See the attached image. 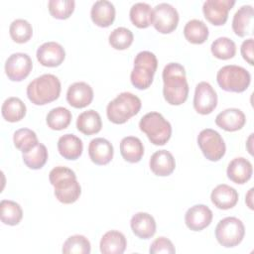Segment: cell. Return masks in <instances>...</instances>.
I'll return each mask as SVG.
<instances>
[{
  "mask_svg": "<svg viewBox=\"0 0 254 254\" xmlns=\"http://www.w3.org/2000/svg\"><path fill=\"white\" fill-rule=\"evenodd\" d=\"M163 94L171 105H181L189 95V83L186 77V69L179 63H170L163 69Z\"/></svg>",
  "mask_w": 254,
  "mask_h": 254,
  "instance_id": "1",
  "label": "cell"
},
{
  "mask_svg": "<svg viewBox=\"0 0 254 254\" xmlns=\"http://www.w3.org/2000/svg\"><path fill=\"white\" fill-rule=\"evenodd\" d=\"M49 180L55 188V196L60 202L70 204L79 198L81 188L71 169L58 166L50 172Z\"/></svg>",
  "mask_w": 254,
  "mask_h": 254,
  "instance_id": "2",
  "label": "cell"
},
{
  "mask_svg": "<svg viewBox=\"0 0 254 254\" xmlns=\"http://www.w3.org/2000/svg\"><path fill=\"white\" fill-rule=\"evenodd\" d=\"M60 79L51 73L34 78L27 86V96L35 105H45L55 101L61 94Z\"/></svg>",
  "mask_w": 254,
  "mask_h": 254,
  "instance_id": "3",
  "label": "cell"
},
{
  "mask_svg": "<svg viewBox=\"0 0 254 254\" xmlns=\"http://www.w3.org/2000/svg\"><path fill=\"white\" fill-rule=\"evenodd\" d=\"M142 106L141 99L131 92H121L106 107V115L114 124H123L138 114Z\"/></svg>",
  "mask_w": 254,
  "mask_h": 254,
  "instance_id": "4",
  "label": "cell"
},
{
  "mask_svg": "<svg viewBox=\"0 0 254 254\" xmlns=\"http://www.w3.org/2000/svg\"><path fill=\"white\" fill-rule=\"evenodd\" d=\"M158 61L156 56L149 51H142L134 59V67L130 74L133 86L138 89H147L153 82L157 70Z\"/></svg>",
  "mask_w": 254,
  "mask_h": 254,
  "instance_id": "5",
  "label": "cell"
},
{
  "mask_svg": "<svg viewBox=\"0 0 254 254\" xmlns=\"http://www.w3.org/2000/svg\"><path fill=\"white\" fill-rule=\"evenodd\" d=\"M139 128L147 135L150 142L157 146L165 145L172 135L170 122L161 113L155 111L149 112L141 118Z\"/></svg>",
  "mask_w": 254,
  "mask_h": 254,
  "instance_id": "6",
  "label": "cell"
},
{
  "mask_svg": "<svg viewBox=\"0 0 254 254\" xmlns=\"http://www.w3.org/2000/svg\"><path fill=\"white\" fill-rule=\"evenodd\" d=\"M216 80L221 89L229 92L245 91L251 81L249 71L239 65L228 64L222 66L216 74Z\"/></svg>",
  "mask_w": 254,
  "mask_h": 254,
  "instance_id": "7",
  "label": "cell"
},
{
  "mask_svg": "<svg viewBox=\"0 0 254 254\" xmlns=\"http://www.w3.org/2000/svg\"><path fill=\"white\" fill-rule=\"evenodd\" d=\"M214 232L217 242L223 247L230 248L241 243L245 235V227L237 217L228 216L217 223Z\"/></svg>",
  "mask_w": 254,
  "mask_h": 254,
  "instance_id": "8",
  "label": "cell"
},
{
  "mask_svg": "<svg viewBox=\"0 0 254 254\" xmlns=\"http://www.w3.org/2000/svg\"><path fill=\"white\" fill-rule=\"evenodd\" d=\"M197 144L203 156L211 161L217 162L225 155L226 146L221 135L210 128L203 129L197 136Z\"/></svg>",
  "mask_w": 254,
  "mask_h": 254,
  "instance_id": "9",
  "label": "cell"
},
{
  "mask_svg": "<svg viewBox=\"0 0 254 254\" xmlns=\"http://www.w3.org/2000/svg\"><path fill=\"white\" fill-rule=\"evenodd\" d=\"M154 28L161 34L174 32L179 24V13L169 3H160L154 8Z\"/></svg>",
  "mask_w": 254,
  "mask_h": 254,
  "instance_id": "10",
  "label": "cell"
},
{
  "mask_svg": "<svg viewBox=\"0 0 254 254\" xmlns=\"http://www.w3.org/2000/svg\"><path fill=\"white\" fill-rule=\"evenodd\" d=\"M33 68V63L29 55L25 53L12 54L5 63V72L12 81L25 79Z\"/></svg>",
  "mask_w": 254,
  "mask_h": 254,
  "instance_id": "11",
  "label": "cell"
},
{
  "mask_svg": "<svg viewBox=\"0 0 254 254\" xmlns=\"http://www.w3.org/2000/svg\"><path fill=\"white\" fill-rule=\"evenodd\" d=\"M217 106V94L214 88L206 81L196 84L193 96V107L201 115L210 114Z\"/></svg>",
  "mask_w": 254,
  "mask_h": 254,
  "instance_id": "12",
  "label": "cell"
},
{
  "mask_svg": "<svg viewBox=\"0 0 254 254\" xmlns=\"http://www.w3.org/2000/svg\"><path fill=\"white\" fill-rule=\"evenodd\" d=\"M234 4V0H206L202 5V12L209 23L222 26L226 23L228 12Z\"/></svg>",
  "mask_w": 254,
  "mask_h": 254,
  "instance_id": "13",
  "label": "cell"
},
{
  "mask_svg": "<svg viewBox=\"0 0 254 254\" xmlns=\"http://www.w3.org/2000/svg\"><path fill=\"white\" fill-rule=\"evenodd\" d=\"M38 62L48 67H56L62 64L65 58V52L62 45L57 42H47L37 50Z\"/></svg>",
  "mask_w": 254,
  "mask_h": 254,
  "instance_id": "14",
  "label": "cell"
},
{
  "mask_svg": "<svg viewBox=\"0 0 254 254\" xmlns=\"http://www.w3.org/2000/svg\"><path fill=\"white\" fill-rule=\"evenodd\" d=\"M211 209L204 204H195L190 206L185 214V223L192 231H200L206 228L212 220Z\"/></svg>",
  "mask_w": 254,
  "mask_h": 254,
  "instance_id": "15",
  "label": "cell"
},
{
  "mask_svg": "<svg viewBox=\"0 0 254 254\" xmlns=\"http://www.w3.org/2000/svg\"><path fill=\"white\" fill-rule=\"evenodd\" d=\"M92 99L93 89L86 82L78 81L69 85L66 92V100L70 106L84 108L91 103Z\"/></svg>",
  "mask_w": 254,
  "mask_h": 254,
  "instance_id": "16",
  "label": "cell"
},
{
  "mask_svg": "<svg viewBox=\"0 0 254 254\" xmlns=\"http://www.w3.org/2000/svg\"><path fill=\"white\" fill-rule=\"evenodd\" d=\"M112 144L105 138H94L88 145V155L92 163L98 166L107 165L113 158Z\"/></svg>",
  "mask_w": 254,
  "mask_h": 254,
  "instance_id": "17",
  "label": "cell"
},
{
  "mask_svg": "<svg viewBox=\"0 0 254 254\" xmlns=\"http://www.w3.org/2000/svg\"><path fill=\"white\" fill-rule=\"evenodd\" d=\"M245 123V114L238 108H227L215 117V124L228 132H235L242 129Z\"/></svg>",
  "mask_w": 254,
  "mask_h": 254,
  "instance_id": "18",
  "label": "cell"
},
{
  "mask_svg": "<svg viewBox=\"0 0 254 254\" xmlns=\"http://www.w3.org/2000/svg\"><path fill=\"white\" fill-rule=\"evenodd\" d=\"M227 177L230 181L237 185H243L247 183L253 174V168L250 161L243 157L234 158L228 164L226 170Z\"/></svg>",
  "mask_w": 254,
  "mask_h": 254,
  "instance_id": "19",
  "label": "cell"
},
{
  "mask_svg": "<svg viewBox=\"0 0 254 254\" xmlns=\"http://www.w3.org/2000/svg\"><path fill=\"white\" fill-rule=\"evenodd\" d=\"M149 166L156 176L167 177L175 171L176 161L169 151L159 150L151 156Z\"/></svg>",
  "mask_w": 254,
  "mask_h": 254,
  "instance_id": "20",
  "label": "cell"
},
{
  "mask_svg": "<svg viewBox=\"0 0 254 254\" xmlns=\"http://www.w3.org/2000/svg\"><path fill=\"white\" fill-rule=\"evenodd\" d=\"M237 190L225 184L218 185L215 187L210 194L211 202L219 209H229L236 205L238 202Z\"/></svg>",
  "mask_w": 254,
  "mask_h": 254,
  "instance_id": "21",
  "label": "cell"
},
{
  "mask_svg": "<svg viewBox=\"0 0 254 254\" xmlns=\"http://www.w3.org/2000/svg\"><path fill=\"white\" fill-rule=\"evenodd\" d=\"M90 16L92 22L101 28L109 27L115 20V7L107 0H98L93 3Z\"/></svg>",
  "mask_w": 254,
  "mask_h": 254,
  "instance_id": "22",
  "label": "cell"
},
{
  "mask_svg": "<svg viewBox=\"0 0 254 254\" xmlns=\"http://www.w3.org/2000/svg\"><path fill=\"white\" fill-rule=\"evenodd\" d=\"M130 226L133 233L140 239H149L156 232V221L147 212L135 213L130 220Z\"/></svg>",
  "mask_w": 254,
  "mask_h": 254,
  "instance_id": "23",
  "label": "cell"
},
{
  "mask_svg": "<svg viewBox=\"0 0 254 254\" xmlns=\"http://www.w3.org/2000/svg\"><path fill=\"white\" fill-rule=\"evenodd\" d=\"M232 29L238 37L252 34L253 7L251 5H243L236 11L232 20Z\"/></svg>",
  "mask_w": 254,
  "mask_h": 254,
  "instance_id": "24",
  "label": "cell"
},
{
  "mask_svg": "<svg viewBox=\"0 0 254 254\" xmlns=\"http://www.w3.org/2000/svg\"><path fill=\"white\" fill-rule=\"evenodd\" d=\"M58 150L62 157L66 160L78 159L83 151L81 139L73 134H64L58 141Z\"/></svg>",
  "mask_w": 254,
  "mask_h": 254,
  "instance_id": "25",
  "label": "cell"
},
{
  "mask_svg": "<svg viewBox=\"0 0 254 254\" xmlns=\"http://www.w3.org/2000/svg\"><path fill=\"white\" fill-rule=\"evenodd\" d=\"M100 252L103 254H122L127 246L123 233L118 230H109L100 240Z\"/></svg>",
  "mask_w": 254,
  "mask_h": 254,
  "instance_id": "26",
  "label": "cell"
},
{
  "mask_svg": "<svg viewBox=\"0 0 254 254\" xmlns=\"http://www.w3.org/2000/svg\"><path fill=\"white\" fill-rule=\"evenodd\" d=\"M120 153L122 158L129 163H138L144 155L142 141L134 136L124 137L120 142Z\"/></svg>",
  "mask_w": 254,
  "mask_h": 254,
  "instance_id": "27",
  "label": "cell"
},
{
  "mask_svg": "<svg viewBox=\"0 0 254 254\" xmlns=\"http://www.w3.org/2000/svg\"><path fill=\"white\" fill-rule=\"evenodd\" d=\"M76 128L84 135L98 133L102 128V121L99 113L93 109L83 111L76 119Z\"/></svg>",
  "mask_w": 254,
  "mask_h": 254,
  "instance_id": "28",
  "label": "cell"
},
{
  "mask_svg": "<svg viewBox=\"0 0 254 254\" xmlns=\"http://www.w3.org/2000/svg\"><path fill=\"white\" fill-rule=\"evenodd\" d=\"M130 20L134 26L140 29H144L153 25L154 11L152 7L143 2L135 3L130 9Z\"/></svg>",
  "mask_w": 254,
  "mask_h": 254,
  "instance_id": "29",
  "label": "cell"
},
{
  "mask_svg": "<svg viewBox=\"0 0 254 254\" xmlns=\"http://www.w3.org/2000/svg\"><path fill=\"white\" fill-rule=\"evenodd\" d=\"M26 105L19 97L7 98L1 107V113L3 118L8 122H18L22 120L26 115Z\"/></svg>",
  "mask_w": 254,
  "mask_h": 254,
  "instance_id": "30",
  "label": "cell"
},
{
  "mask_svg": "<svg viewBox=\"0 0 254 254\" xmlns=\"http://www.w3.org/2000/svg\"><path fill=\"white\" fill-rule=\"evenodd\" d=\"M184 35L188 42L195 45L203 44L209 35L208 28L201 20H190L184 28Z\"/></svg>",
  "mask_w": 254,
  "mask_h": 254,
  "instance_id": "31",
  "label": "cell"
},
{
  "mask_svg": "<svg viewBox=\"0 0 254 254\" xmlns=\"http://www.w3.org/2000/svg\"><path fill=\"white\" fill-rule=\"evenodd\" d=\"M1 221L7 225H17L23 217V210L19 203L9 199H3L0 202Z\"/></svg>",
  "mask_w": 254,
  "mask_h": 254,
  "instance_id": "32",
  "label": "cell"
},
{
  "mask_svg": "<svg viewBox=\"0 0 254 254\" xmlns=\"http://www.w3.org/2000/svg\"><path fill=\"white\" fill-rule=\"evenodd\" d=\"M48 150L47 147L38 143L33 149L30 151L23 153L22 158L25 165L32 170H39L45 166L48 161Z\"/></svg>",
  "mask_w": 254,
  "mask_h": 254,
  "instance_id": "33",
  "label": "cell"
},
{
  "mask_svg": "<svg viewBox=\"0 0 254 254\" xmlns=\"http://www.w3.org/2000/svg\"><path fill=\"white\" fill-rule=\"evenodd\" d=\"M47 125L53 130L65 129L71 121V113L64 107L53 108L47 115Z\"/></svg>",
  "mask_w": 254,
  "mask_h": 254,
  "instance_id": "34",
  "label": "cell"
},
{
  "mask_svg": "<svg viewBox=\"0 0 254 254\" xmlns=\"http://www.w3.org/2000/svg\"><path fill=\"white\" fill-rule=\"evenodd\" d=\"M210 51L216 59L229 60L236 54V45L227 37H219L212 42Z\"/></svg>",
  "mask_w": 254,
  "mask_h": 254,
  "instance_id": "35",
  "label": "cell"
},
{
  "mask_svg": "<svg viewBox=\"0 0 254 254\" xmlns=\"http://www.w3.org/2000/svg\"><path fill=\"white\" fill-rule=\"evenodd\" d=\"M91 245L89 240L79 234L69 236L63 244L62 252L64 254H89Z\"/></svg>",
  "mask_w": 254,
  "mask_h": 254,
  "instance_id": "36",
  "label": "cell"
},
{
  "mask_svg": "<svg viewBox=\"0 0 254 254\" xmlns=\"http://www.w3.org/2000/svg\"><path fill=\"white\" fill-rule=\"evenodd\" d=\"M9 33L11 39L14 42L18 44H24L32 38L33 28L32 25L27 20L16 19L11 23Z\"/></svg>",
  "mask_w": 254,
  "mask_h": 254,
  "instance_id": "37",
  "label": "cell"
},
{
  "mask_svg": "<svg viewBox=\"0 0 254 254\" xmlns=\"http://www.w3.org/2000/svg\"><path fill=\"white\" fill-rule=\"evenodd\" d=\"M13 142L15 147L22 153H26L33 149L38 143L37 134L29 128L18 129L13 136Z\"/></svg>",
  "mask_w": 254,
  "mask_h": 254,
  "instance_id": "38",
  "label": "cell"
},
{
  "mask_svg": "<svg viewBox=\"0 0 254 254\" xmlns=\"http://www.w3.org/2000/svg\"><path fill=\"white\" fill-rule=\"evenodd\" d=\"M108 40L113 49L122 51L128 49L132 45L134 36L129 29L125 27H118L110 33Z\"/></svg>",
  "mask_w": 254,
  "mask_h": 254,
  "instance_id": "39",
  "label": "cell"
},
{
  "mask_svg": "<svg viewBox=\"0 0 254 254\" xmlns=\"http://www.w3.org/2000/svg\"><path fill=\"white\" fill-rule=\"evenodd\" d=\"M74 6L73 0H50L48 3L50 14L60 20L67 19L73 13Z\"/></svg>",
  "mask_w": 254,
  "mask_h": 254,
  "instance_id": "40",
  "label": "cell"
},
{
  "mask_svg": "<svg viewBox=\"0 0 254 254\" xmlns=\"http://www.w3.org/2000/svg\"><path fill=\"white\" fill-rule=\"evenodd\" d=\"M149 252L151 254H160V253L174 254L176 253V249L173 242L170 239L161 236L156 238L152 242L149 248Z\"/></svg>",
  "mask_w": 254,
  "mask_h": 254,
  "instance_id": "41",
  "label": "cell"
},
{
  "mask_svg": "<svg viewBox=\"0 0 254 254\" xmlns=\"http://www.w3.org/2000/svg\"><path fill=\"white\" fill-rule=\"evenodd\" d=\"M253 47H254V41L252 38H249L247 40H245L242 45H241V55L243 57V59L250 64L253 65L254 62H253Z\"/></svg>",
  "mask_w": 254,
  "mask_h": 254,
  "instance_id": "42",
  "label": "cell"
},
{
  "mask_svg": "<svg viewBox=\"0 0 254 254\" xmlns=\"http://www.w3.org/2000/svg\"><path fill=\"white\" fill-rule=\"evenodd\" d=\"M253 189H250L249 191L247 192L246 196H245V202L247 203L248 207L250 209H253V202H252V198H253Z\"/></svg>",
  "mask_w": 254,
  "mask_h": 254,
  "instance_id": "43",
  "label": "cell"
}]
</instances>
